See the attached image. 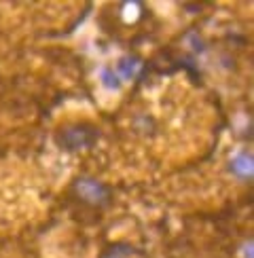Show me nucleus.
Segmentation results:
<instances>
[{
    "label": "nucleus",
    "instance_id": "nucleus-1",
    "mask_svg": "<svg viewBox=\"0 0 254 258\" xmlns=\"http://www.w3.org/2000/svg\"><path fill=\"white\" fill-rule=\"evenodd\" d=\"M74 190H77V195L83 201L91 203V206H104V203L110 199L108 186L93 178H79L77 184H74Z\"/></svg>",
    "mask_w": 254,
    "mask_h": 258
},
{
    "label": "nucleus",
    "instance_id": "nucleus-2",
    "mask_svg": "<svg viewBox=\"0 0 254 258\" xmlns=\"http://www.w3.org/2000/svg\"><path fill=\"white\" fill-rule=\"evenodd\" d=\"M57 140L64 144V148L77 150V148H87L95 142V127H72L64 129Z\"/></svg>",
    "mask_w": 254,
    "mask_h": 258
},
{
    "label": "nucleus",
    "instance_id": "nucleus-3",
    "mask_svg": "<svg viewBox=\"0 0 254 258\" xmlns=\"http://www.w3.org/2000/svg\"><path fill=\"white\" fill-rule=\"evenodd\" d=\"M229 169L233 171L235 176L243 178V180H250L252 178V157L248 153H239L231 159V163H229Z\"/></svg>",
    "mask_w": 254,
    "mask_h": 258
},
{
    "label": "nucleus",
    "instance_id": "nucleus-4",
    "mask_svg": "<svg viewBox=\"0 0 254 258\" xmlns=\"http://www.w3.org/2000/svg\"><path fill=\"white\" fill-rule=\"evenodd\" d=\"M138 68H140V61L134 59V57H130V59H123V61H121V66H119V70H121V77H125V79H132V77H136Z\"/></svg>",
    "mask_w": 254,
    "mask_h": 258
},
{
    "label": "nucleus",
    "instance_id": "nucleus-5",
    "mask_svg": "<svg viewBox=\"0 0 254 258\" xmlns=\"http://www.w3.org/2000/svg\"><path fill=\"white\" fill-rule=\"evenodd\" d=\"M102 81H104V85L108 89H112V91H116L121 87V81L116 79V74L114 72H110V70H102Z\"/></svg>",
    "mask_w": 254,
    "mask_h": 258
},
{
    "label": "nucleus",
    "instance_id": "nucleus-6",
    "mask_svg": "<svg viewBox=\"0 0 254 258\" xmlns=\"http://www.w3.org/2000/svg\"><path fill=\"white\" fill-rule=\"evenodd\" d=\"M243 254H246V258H252V243L246 245V252H243Z\"/></svg>",
    "mask_w": 254,
    "mask_h": 258
}]
</instances>
